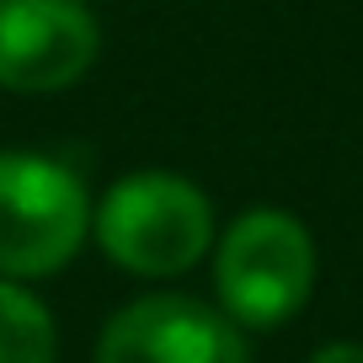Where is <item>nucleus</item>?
<instances>
[{"label": "nucleus", "instance_id": "f257e3e1", "mask_svg": "<svg viewBox=\"0 0 363 363\" xmlns=\"http://www.w3.org/2000/svg\"><path fill=\"white\" fill-rule=\"evenodd\" d=\"M91 235L134 278H182L214 246V203L177 171H128L91 208Z\"/></svg>", "mask_w": 363, "mask_h": 363}, {"label": "nucleus", "instance_id": "f03ea898", "mask_svg": "<svg viewBox=\"0 0 363 363\" xmlns=\"http://www.w3.org/2000/svg\"><path fill=\"white\" fill-rule=\"evenodd\" d=\"M315 289V240L289 208H246L214 246V294L235 326H284Z\"/></svg>", "mask_w": 363, "mask_h": 363}, {"label": "nucleus", "instance_id": "7ed1b4c3", "mask_svg": "<svg viewBox=\"0 0 363 363\" xmlns=\"http://www.w3.org/2000/svg\"><path fill=\"white\" fill-rule=\"evenodd\" d=\"M91 230L86 182L54 155H0V278L33 284L75 262Z\"/></svg>", "mask_w": 363, "mask_h": 363}, {"label": "nucleus", "instance_id": "20e7f679", "mask_svg": "<svg viewBox=\"0 0 363 363\" xmlns=\"http://www.w3.org/2000/svg\"><path fill=\"white\" fill-rule=\"evenodd\" d=\"M102 54V22L86 0H0V91L48 96Z\"/></svg>", "mask_w": 363, "mask_h": 363}, {"label": "nucleus", "instance_id": "39448f33", "mask_svg": "<svg viewBox=\"0 0 363 363\" xmlns=\"http://www.w3.org/2000/svg\"><path fill=\"white\" fill-rule=\"evenodd\" d=\"M96 363H251V352L225 310L193 294H145L102 326Z\"/></svg>", "mask_w": 363, "mask_h": 363}, {"label": "nucleus", "instance_id": "423d86ee", "mask_svg": "<svg viewBox=\"0 0 363 363\" xmlns=\"http://www.w3.org/2000/svg\"><path fill=\"white\" fill-rule=\"evenodd\" d=\"M59 326L48 305L16 278H0V363H54Z\"/></svg>", "mask_w": 363, "mask_h": 363}, {"label": "nucleus", "instance_id": "0eeeda50", "mask_svg": "<svg viewBox=\"0 0 363 363\" xmlns=\"http://www.w3.org/2000/svg\"><path fill=\"white\" fill-rule=\"evenodd\" d=\"M310 363H363V342H326L310 352Z\"/></svg>", "mask_w": 363, "mask_h": 363}]
</instances>
